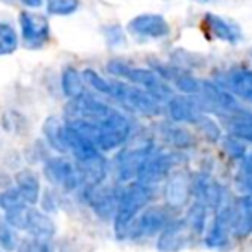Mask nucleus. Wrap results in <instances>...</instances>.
Listing matches in <instances>:
<instances>
[{
    "instance_id": "f257e3e1",
    "label": "nucleus",
    "mask_w": 252,
    "mask_h": 252,
    "mask_svg": "<svg viewBox=\"0 0 252 252\" xmlns=\"http://www.w3.org/2000/svg\"><path fill=\"white\" fill-rule=\"evenodd\" d=\"M81 76H83L85 85H88L92 90L107 95L109 98L123 104L130 111L140 112L144 116H158L161 112V105H159L161 100H158L154 95L137 85L121 80H107L94 69H85Z\"/></svg>"
},
{
    "instance_id": "f03ea898",
    "label": "nucleus",
    "mask_w": 252,
    "mask_h": 252,
    "mask_svg": "<svg viewBox=\"0 0 252 252\" xmlns=\"http://www.w3.org/2000/svg\"><path fill=\"white\" fill-rule=\"evenodd\" d=\"M67 125L83 135L87 140H90L100 152H109L123 147L131 135L130 119L119 111L102 121L67 119Z\"/></svg>"
},
{
    "instance_id": "7ed1b4c3",
    "label": "nucleus",
    "mask_w": 252,
    "mask_h": 252,
    "mask_svg": "<svg viewBox=\"0 0 252 252\" xmlns=\"http://www.w3.org/2000/svg\"><path fill=\"white\" fill-rule=\"evenodd\" d=\"M152 199V187L137 182L128 185V189L119 197L114 213V233L119 238H126L131 223L137 220L142 209L147 207Z\"/></svg>"
},
{
    "instance_id": "20e7f679",
    "label": "nucleus",
    "mask_w": 252,
    "mask_h": 252,
    "mask_svg": "<svg viewBox=\"0 0 252 252\" xmlns=\"http://www.w3.org/2000/svg\"><path fill=\"white\" fill-rule=\"evenodd\" d=\"M107 71L114 76L125 78L128 83H133L137 87L144 88L151 95H154L158 100H168L171 97V87L166 83V80L154 69H144L135 67L123 61H111L107 64Z\"/></svg>"
},
{
    "instance_id": "39448f33",
    "label": "nucleus",
    "mask_w": 252,
    "mask_h": 252,
    "mask_svg": "<svg viewBox=\"0 0 252 252\" xmlns=\"http://www.w3.org/2000/svg\"><path fill=\"white\" fill-rule=\"evenodd\" d=\"M183 162V158L178 152H164V151H152V154L145 159V162L142 164L140 171H138L137 178L144 185H156L161 183L164 178H168L173 173V169H176Z\"/></svg>"
},
{
    "instance_id": "423d86ee",
    "label": "nucleus",
    "mask_w": 252,
    "mask_h": 252,
    "mask_svg": "<svg viewBox=\"0 0 252 252\" xmlns=\"http://www.w3.org/2000/svg\"><path fill=\"white\" fill-rule=\"evenodd\" d=\"M154 149V144L151 140H147V138L135 140L128 147L123 149L118 154V158H116V173H118L119 180L128 182L131 178H137L142 164L152 154Z\"/></svg>"
},
{
    "instance_id": "0eeeda50",
    "label": "nucleus",
    "mask_w": 252,
    "mask_h": 252,
    "mask_svg": "<svg viewBox=\"0 0 252 252\" xmlns=\"http://www.w3.org/2000/svg\"><path fill=\"white\" fill-rule=\"evenodd\" d=\"M43 175L49 180V183H52L54 187L71 192V190L78 189V185L81 183V173L80 168L73 164L71 161H67L66 158H52L45 162L43 166Z\"/></svg>"
},
{
    "instance_id": "6e6552de",
    "label": "nucleus",
    "mask_w": 252,
    "mask_h": 252,
    "mask_svg": "<svg viewBox=\"0 0 252 252\" xmlns=\"http://www.w3.org/2000/svg\"><path fill=\"white\" fill-rule=\"evenodd\" d=\"M23 42L28 49H42L50 38L49 19L36 12L23 11L19 14Z\"/></svg>"
},
{
    "instance_id": "1a4fd4ad",
    "label": "nucleus",
    "mask_w": 252,
    "mask_h": 252,
    "mask_svg": "<svg viewBox=\"0 0 252 252\" xmlns=\"http://www.w3.org/2000/svg\"><path fill=\"white\" fill-rule=\"evenodd\" d=\"M171 221L169 213L164 207H149L145 209L140 216H137V220L131 223L130 230L126 237L133 238V240H140L145 237H152L158 231L164 230L166 224Z\"/></svg>"
},
{
    "instance_id": "9d476101",
    "label": "nucleus",
    "mask_w": 252,
    "mask_h": 252,
    "mask_svg": "<svg viewBox=\"0 0 252 252\" xmlns=\"http://www.w3.org/2000/svg\"><path fill=\"white\" fill-rule=\"evenodd\" d=\"M128 32L138 40H161L171 33V28L161 14H138L128 23Z\"/></svg>"
},
{
    "instance_id": "9b49d317",
    "label": "nucleus",
    "mask_w": 252,
    "mask_h": 252,
    "mask_svg": "<svg viewBox=\"0 0 252 252\" xmlns=\"http://www.w3.org/2000/svg\"><path fill=\"white\" fill-rule=\"evenodd\" d=\"M195 237V231L190 226L187 218L178 221H169L161 231V237L158 240V249L161 252H178L189 245V242Z\"/></svg>"
},
{
    "instance_id": "f8f14e48",
    "label": "nucleus",
    "mask_w": 252,
    "mask_h": 252,
    "mask_svg": "<svg viewBox=\"0 0 252 252\" xmlns=\"http://www.w3.org/2000/svg\"><path fill=\"white\" fill-rule=\"evenodd\" d=\"M168 114L175 123L187 125H199L206 118V111L193 95H171L168 98Z\"/></svg>"
},
{
    "instance_id": "ddd939ff",
    "label": "nucleus",
    "mask_w": 252,
    "mask_h": 252,
    "mask_svg": "<svg viewBox=\"0 0 252 252\" xmlns=\"http://www.w3.org/2000/svg\"><path fill=\"white\" fill-rule=\"evenodd\" d=\"M204 28L213 38L221 40L226 43H238L242 40V32L235 23L230 19H224L218 14H211L207 12L204 16Z\"/></svg>"
},
{
    "instance_id": "4468645a",
    "label": "nucleus",
    "mask_w": 252,
    "mask_h": 252,
    "mask_svg": "<svg viewBox=\"0 0 252 252\" xmlns=\"http://www.w3.org/2000/svg\"><path fill=\"white\" fill-rule=\"evenodd\" d=\"M190 182L187 180V176L180 171H173L169 175L168 185L164 187V199L171 209H178L183 207L190 195Z\"/></svg>"
},
{
    "instance_id": "2eb2a0df",
    "label": "nucleus",
    "mask_w": 252,
    "mask_h": 252,
    "mask_svg": "<svg viewBox=\"0 0 252 252\" xmlns=\"http://www.w3.org/2000/svg\"><path fill=\"white\" fill-rule=\"evenodd\" d=\"M231 221H233V206L226 204L216 213L213 226L207 235V245L209 247H221L226 244L228 233L231 231Z\"/></svg>"
},
{
    "instance_id": "dca6fc26",
    "label": "nucleus",
    "mask_w": 252,
    "mask_h": 252,
    "mask_svg": "<svg viewBox=\"0 0 252 252\" xmlns=\"http://www.w3.org/2000/svg\"><path fill=\"white\" fill-rule=\"evenodd\" d=\"M224 90L238 98L252 104V71L251 69H233L224 78Z\"/></svg>"
},
{
    "instance_id": "f3484780",
    "label": "nucleus",
    "mask_w": 252,
    "mask_h": 252,
    "mask_svg": "<svg viewBox=\"0 0 252 252\" xmlns=\"http://www.w3.org/2000/svg\"><path fill=\"white\" fill-rule=\"evenodd\" d=\"M26 231L32 235L33 238H38V240H50L56 233V226H54V221L50 220L47 214L40 213L36 209L28 211V220H26Z\"/></svg>"
},
{
    "instance_id": "a211bd4d",
    "label": "nucleus",
    "mask_w": 252,
    "mask_h": 252,
    "mask_svg": "<svg viewBox=\"0 0 252 252\" xmlns=\"http://www.w3.org/2000/svg\"><path fill=\"white\" fill-rule=\"evenodd\" d=\"M16 189L19 190L21 197L25 199L26 204L33 206L38 202L40 199V182L36 178L35 173H32L30 169H23L16 175Z\"/></svg>"
},
{
    "instance_id": "6ab92c4d",
    "label": "nucleus",
    "mask_w": 252,
    "mask_h": 252,
    "mask_svg": "<svg viewBox=\"0 0 252 252\" xmlns=\"http://www.w3.org/2000/svg\"><path fill=\"white\" fill-rule=\"evenodd\" d=\"M43 135L52 149L59 152H67L66 125H63L57 118H49L43 123Z\"/></svg>"
},
{
    "instance_id": "aec40b11",
    "label": "nucleus",
    "mask_w": 252,
    "mask_h": 252,
    "mask_svg": "<svg viewBox=\"0 0 252 252\" xmlns=\"http://www.w3.org/2000/svg\"><path fill=\"white\" fill-rule=\"evenodd\" d=\"M228 133L240 142L252 144V112H238L231 116L228 121Z\"/></svg>"
},
{
    "instance_id": "412c9836",
    "label": "nucleus",
    "mask_w": 252,
    "mask_h": 252,
    "mask_svg": "<svg viewBox=\"0 0 252 252\" xmlns=\"http://www.w3.org/2000/svg\"><path fill=\"white\" fill-rule=\"evenodd\" d=\"M61 85H63V92L67 98H78L85 94V81L83 76L78 73L74 67H67L64 69L63 78H61Z\"/></svg>"
},
{
    "instance_id": "4be33fe9",
    "label": "nucleus",
    "mask_w": 252,
    "mask_h": 252,
    "mask_svg": "<svg viewBox=\"0 0 252 252\" xmlns=\"http://www.w3.org/2000/svg\"><path fill=\"white\" fill-rule=\"evenodd\" d=\"M162 137L168 144L175 145V147L185 149V147H192L195 144V138L190 133L189 130H183V128H178V126H169L164 125L162 126Z\"/></svg>"
},
{
    "instance_id": "5701e85b",
    "label": "nucleus",
    "mask_w": 252,
    "mask_h": 252,
    "mask_svg": "<svg viewBox=\"0 0 252 252\" xmlns=\"http://www.w3.org/2000/svg\"><path fill=\"white\" fill-rule=\"evenodd\" d=\"M18 33L7 23H0V56H9L18 49Z\"/></svg>"
},
{
    "instance_id": "b1692460",
    "label": "nucleus",
    "mask_w": 252,
    "mask_h": 252,
    "mask_svg": "<svg viewBox=\"0 0 252 252\" xmlns=\"http://www.w3.org/2000/svg\"><path fill=\"white\" fill-rule=\"evenodd\" d=\"M237 183L242 192H245L247 195H252V152H249V154H245L242 158V164L237 175Z\"/></svg>"
},
{
    "instance_id": "393cba45",
    "label": "nucleus",
    "mask_w": 252,
    "mask_h": 252,
    "mask_svg": "<svg viewBox=\"0 0 252 252\" xmlns=\"http://www.w3.org/2000/svg\"><path fill=\"white\" fill-rule=\"evenodd\" d=\"M80 7V0H47V11L52 16L74 14Z\"/></svg>"
},
{
    "instance_id": "a878e982",
    "label": "nucleus",
    "mask_w": 252,
    "mask_h": 252,
    "mask_svg": "<svg viewBox=\"0 0 252 252\" xmlns=\"http://www.w3.org/2000/svg\"><path fill=\"white\" fill-rule=\"evenodd\" d=\"M18 244L19 238L16 233V228H12L5 220H0V245H2V249L11 252L18 249Z\"/></svg>"
},
{
    "instance_id": "bb28decb",
    "label": "nucleus",
    "mask_w": 252,
    "mask_h": 252,
    "mask_svg": "<svg viewBox=\"0 0 252 252\" xmlns=\"http://www.w3.org/2000/svg\"><path fill=\"white\" fill-rule=\"evenodd\" d=\"M28 211H30V207L26 206V204H23V206H18V207H14V209L5 211L4 220L7 221L12 228H16V230H25L26 220H28Z\"/></svg>"
},
{
    "instance_id": "cd10ccee",
    "label": "nucleus",
    "mask_w": 252,
    "mask_h": 252,
    "mask_svg": "<svg viewBox=\"0 0 252 252\" xmlns=\"http://www.w3.org/2000/svg\"><path fill=\"white\" fill-rule=\"evenodd\" d=\"M23 204H26V202L21 197L18 189H9L0 193V207H4L5 211L14 209V207H18V206H23Z\"/></svg>"
},
{
    "instance_id": "c85d7f7f",
    "label": "nucleus",
    "mask_w": 252,
    "mask_h": 252,
    "mask_svg": "<svg viewBox=\"0 0 252 252\" xmlns=\"http://www.w3.org/2000/svg\"><path fill=\"white\" fill-rule=\"evenodd\" d=\"M197 126H199L200 133H202L204 137L207 138V140H211V142L220 140L221 131H220V128H218V125L213 121V119L209 118V116H206V118H204L202 121H200Z\"/></svg>"
},
{
    "instance_id": "c756f323",
    "label": "nucleus",
    "mask_w": 252,
    "mask_h": 252,
    "mask_svg": "<svg viewBox=\"0 0 252 252\" xmlns=\"http://www.w3.org/2000/svg\"><path fill=\"white\" fill-rule=\"evenodd\" d=\"M224 151H226V154L230 156L231 159H240L242 161V158L245 156L244 144L235 137H228L226 140H224Z\"/></svg>"
},
{
    "instance_id": "7c9ffc66",
    "label": "nucleus",
    "mask_w": 252,
    "mask_h": 252,
    "mask_svg": "<svg viewBox=\"0 0 252 252\" xmlns=\"http://www.w3.org/2000/svg\"><path fill=\"white\" fill-rule=\"evenodd\" d=\"M105 38L111 47H119L125 43V33L119 26H109L105 28Z\"/></svg>"
},
{
    "instance_id": "2f4dec72",
    "label": "nucleus",
    "mask_w": 252,
    "mask_h": 252,
    "mask_svg": "<svg viewBox=\"0 0 252 252\" xmlns=\"http://www.w3.org/2000/svg\"><path fill=\"white\" fill-rule=\"evenodd\" d=\"M18 252H40V249H38L36 240H28V242H23V244L19 245Z\"/></svg>"
},
{
    "instance_id": "473e14b6",
    "label": "nucleus",
    "mask_w": 252,
    "mask_h": 252,
    "mask_svg": "<svg viewBox=\"0 0 252 252\" xmlns=\"http://www.w3.org/2000/svg\"><path fill=\"white\" fill-rule=\"evenodd\" d=\"M21 2L25 5H28V7H33V9L40 7V5L43 4V0H21Z\"/></svg>"
},
{
    "instance_id": "72a5a7b5",
    "label": "nucleus",
    "mask_w": 252,
    "mask_h": 252,
    "mask_svg": "<svg viewBox=\"0 0 252 252\" xmlns=\"http://www.w3.org/2000/svg\"><path fill=\"white\" fill-rule=\"evenodd\" d=\"M202 2H206V0H202Z\"/></svg>"
}]
</instances>
